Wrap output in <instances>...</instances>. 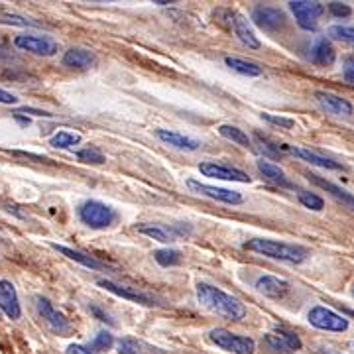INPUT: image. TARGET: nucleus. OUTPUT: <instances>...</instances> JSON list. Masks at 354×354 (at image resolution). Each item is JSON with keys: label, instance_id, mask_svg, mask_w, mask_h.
<instances>
[{"label": "nucleus", "instance_id": "obj_1", "mask_svg": "<svg viewBox=\"0 0 354 354\" xmlns=\"http://www.w3.org/2000/svg\"><path fill=\"white\" fill-rule=\"evenodd\" d=\"M197 299L205 309H209L215 315L225 317L228 321H242L246 317V307L241 299L228 295L215 286L199 283L197 286Z\"/></svg>", "mask_w": 354, "mask_h": 354}, {"label": "nucleus", "instance_id": "obj_2", "mask_svg": "<svg viewBox=\"0 0 354 354\" xmlns=\"http://www.w3.org/2000/svg\"><path fill=\"white\" fill-rule=\"evenodd\" d=\"M248 250L262 254L274 260H281V262H290V264H301L307 260L309 252L304 246H295V244H286V242L268 241V239H254V241L244 244Z\"/></svg>", "mask_w": 354, "mask_h": 354}, {"label": "nucleus", "instance_id": "obj_3", "mask_svg": "<svg viewBox=\"0 0 354 354\" xmlns=\"http://www.w3.org/2000/svg\"><path fill=\"white\" fill-rule=\"evenodd\" d=\"M209 339H211V342H215L218 348H223L227 353L254 354V351H256V344H254L252 339L234 335L227 329H213L209 333Z\"/></svg>", "mask_w": 354, "mask_h": 354}, {"label": "nucleus", "instance_id": "obj_4", "mask_svg": "<svg viewBox=\"0 0 354 354\" xmlns=\"http://www.w3.org/2000/svg\"><path fill=\"white\" fill-rule=\"evenodd\" d=\"M79 216L91 228H106L114 221L113 209L101 201L83 203L79 209Z\"/></svg>", "mask_w": 354, "mask_h": 354}, {"label": "nucleus", "instance_id": "obj_5", "mask_svg": "<svg viewBox=\"0 0 354 354\" xmlns=\"http://www.w3.org/2000/svg\"><path fill=\"white\" fill-rule=\"evenodd\" d=\"M309 323L317 327V329L321 330H330V333H342V330L348 329V321L344 319L339 313H335V311H330L327 307H323V305H317L313 307L311 311H309Z\"/></svg>", "mask_w": 354, "mask_h": 354}, {"label": "nucleus", "instance_id": "obj_6", "mask_svg": "<svg viewBox=\"0 0 354 354\" xmlns=\"http://www.w3.org/2000/svg\"><path fill=\"white\" fill-rule=\"evenodd\" d=\"M264 346L274 354H293L301 351V339L297 335H293L290 330H274L264 335Z\"/></svg>", "mask_w": 354, "mask_h": 354}, {"label": "nucleus", "instance_id": "obj_7", "mask_svg": "<svg viewBox=\"0 0 354 354\" xmlns=\"http://www.w3.org/2000/svg\"><path fill=\"white\" fill-rule=\"evenodd\" d=\"M290 10L295 16L299 28L304 30H315L317 20L323 16L325 12V6L321 2H305V0H295V2H290Z\"/></svg>", "mask_w": 354, "mask_h": 354}, {"label": "nucleus", "instance_id": "obj_8", "mask_svg": "<svg viewBox=\"0 0 354 354\" xmlns=\"http://www.w3.org/2000/svg\"><path fill=\"white\" fill-rule=\"evenodd\" d=\"M36 309H38L39 317L48 323L51 330H55L57 335H67L71 333V323L65 319L64 313H59L53 305L46 299V297H36Z\"/></svg>", "mask_w": 354, "mask_h": 354}, {"label": "nucleus", "instance_id": "obj_9", "mask_svg": "<svg viewBox=\"0 0 354 354\" xmlns=\"http://www.w3.org/2000/svg\"><path fill=\"white\" fill-rule=\"evenodd\" d=\"M14 46L18 50L30 51V53H36V55H46L51 57L57 53V44L48 36H16L14 38Z\"/></svg>", "mask_w": 354, "mask_h": 354}, {"label": "nucleus", "instance_id": "obj_10", "mask_svg": "<svg viewBox=\"0 0 354 354\" xmlns=\"http://www.w3.org/2000/svg\"><path fill=\"white\" fill-rule=\"evenodd\" d=\"M252 20L254 24L266 32H278L288 22L286 14L274 6H256L252 12Z\"/></svg>", "mask_w": 354, "mask_h": 354}, {"label": "nucleus", "instance_id": "obj_11", "mask_svg": "<svg viewBox=\"0 0 354 354\" xmlns=\"http://www.w3.org/2000/svg\"><path fill=\"white\" fill-rule=\"evenodd\" d=\"M187 187H189L193 193L207 195V197H211V199L228 203V205H241V203L244 201V197H242L239 191L223 189V187H213V185H207V183L195 181V179H187Z\"/></svg>", "mask_w": 354, "mask_h": 354}, {"label": "nucleus", "instance_id": "obj_12", "mask_svg": "<svg viewBox=\"0 0 354 354\" xmlns=\"http://www.w3.org/2000/svg\"><path fill=\"white\" fill-rule=\"evenodd\" d=\"M138 232L148 236V239H153V241L171 244V242L179 241L181 236L189 234L191 228H179L176 225L174 227H167V225H140Z\"/></svg>", "mask_w": 354, "mask_h": 354}, {"label": "nucleus", "instance_id": "obj_13", "mask_svg": "<svg viewBox=\"0 0 354 354\" xmlns=\"http://www.w3.org/2000/svg\"><path fill=\"white\" fill-rule=\"evenodd\" d=\"M199 171L205 177H216L223 181H239V183H250L248 174H244L242 169L230 167L225 164H216V162H203L199 164Z\"/></svg>", "mask_w": 354, "mask_h": 354}, {"label": "nucleus", "instance_id": "obj_14", "mask_svg": "<svg viewBox=\"0 0 354 354\" xmlns=\"http://www.w3.org/2000/svg\"><path fill=\"white\" fill-rule=\"evenodd\" d=\"M0 309L6 313L8 319H20L22 315V307H20V301H18V293H16V288L8 279H0Z\"/></svg>", "mask_w": 354, "mask_h": 354}, {"label": "nucleus", "instance_id": "obj_15", "mask_svg": "<svg viewBox=\"0 0 354 354\" xmlns=\"http://www.w3.org/2000/svg\"><path fill=\"white\" fill-rule=\"evenodd\" d=\"M317 102L321 104L323 111H327L330 114H337V116H351L354 113L353 104L342 99L339 95H333V93H327V91H317L315 93Z\"/></svg>", "mask_w": 354, "mask_h": 354}, {"label": "nucleus", "instance_id": "obj_16", "mask_svg": "<svg viewBox=\"0 0 354 354\" xmlns=\"http://www.w3.org/2000/svg\"><path fill=\"white\" fill-rule=\"evenodd\" d=\"M335 59H337V53H335L333 44L323 36H317L311 44V48H309V62L321 65V67H329V65L335 64Z\"/></svg>", "mask_w": 354, "mask_h": 354}, {"label": "nucleus", "instance_id": "obj_17", "mask_svg": "<svg viewBox=\"0 0 354 354\" xmlns=\"http://www.w3.org/2000/svg\"><path fill=\"white\" fill-rule=\"evenodd\" d=\"M228 24H230V30L236 34V38L241 39L244 46L252 48V50H258L260 48V39L256 38V34L252 32V28L248 26V20L239 12H228Z\"/></svg>", "mask_w": 354, "mask_h": 354}, {"label": "nucleus", "instance_id": "obj_18", "mask_svg": "<svg viewBox=\"0 0 354 354\" xmlns=\"http://www.w3.org/2000/svg\"><path fill=\"white\" fill-rule=\"evenodd\" d=\"M256 290L260 291L266 297H272V299H281L290 293L291 286L290 281L286 279L276 278V276H262V278L256 281Z\"/></svg>", "mask_w": 354, "mask_h": 354}, {"label": "nucleus", "instance_id": "obj_19", "mask_svg": "<svg viewBox=\"0 0 354 354\" xmlns=\"http://www.w3.org/2000/svg\"><path fill=\"white\" fill-rule=\"evenodd\" d=\"M99 286H101L102 290L111 291L114 295H118V297H124V299H130V301H136V304L140 305H156V299H152L150 295L140 293V291L132 290V288L118 286V283H114L111 279H99Z\"/></svg>", "mask_w": 354, "mask_h": 354}, {"label": "nucleus", "instance_id": "obj_20", "mask_svg": "<svg viewBox=\"0 0 354 354\" xmlns=\"http://www.w3.org/2000/svg\"><path fill=\"white\" fill-rule=\"evenodd\" d=\"M156 136L162 140V142H165V144H169V146L177 148V150L195 152V150H199V146H201V142H199V140L189 138V136H183V134H179V132L164 130V128L156 130Z\"/></svg>", "mask_w": 354, "mask_h": 354}, {"label": "nucleus", "instance_id": "obj_21", "mask_svg": "<svg viewBox=\"0 0 354 354\" xmlns=\"http://www.w3.org/2000/svg\"><path fill=\"white\" fill-rule=\"evenodd\" d=\"M283 152L293 153V156L301 158L305 162H309L311 165H319V167H323V169H342L341 164L333 162V160L325 158V156H319L317 152H311V150H307V148H291V146H283Z\"/></svg>", "mask_w": 354, "mask_h": 354}, {"label": "nucleus", "instance_id": "obj_22", "mask_svg": "<svg viewBox=\"0 0 354 354\" xmlns=\"http://www.w3.org/2000/svg\"><path fill=\"white\" fill-rule=\"evenodd\" d=\"M307 179L313 183V185H317V187H321V189H325L327 193H330L335 199H339V201H342L346 207H351V209H354V195L353 193H348V191L341 189L339 185H335V183H330V181H327V179H323V177L319 176H313V174H309L307 176Z\"/></svg>", "mask_w": 354, "mask_h": 354}, {"label": "nucleus", "instance_id": "obj_23", "mask_svg": "<svg viewBox=\"0 0 354 354\" xmlns=\"http://www.w3.org/2000/svg\"><path fill=\"white\" fill-rule=\"evenodd\" d=\"M258 169H260V174H262L270 183H274V185H279V187H283V189H293V187H295L290 179H288V176L279 169L278 165L272 164V162L260 160V162H258Z\"/></svg>", "mask_w": 354, "mask_h": 354}, {"label": "nucleus", "instance_id": "obj_24", "mask_svg": "<svg viewBox=\"0 0 354 354\" xmlns=\"http://www.w3.org/2000/svg\"><path fill=\"white\" fill-rule=\"evenodd\" d=\"M64 64L73 69H88L97 64V57L88 50H81V48H73V50L65 51Z\"/></svg>", "mask_w": 354, "mask_h": 354}, {"label": "nucleus", "instance_id": "obj_25", "mask_svg": "<svg viewBox=\"0 0 354 354\" xmlns=\"http://www.w3.org/2000/svg\"><path fill=\"white\" fill-rule=\"evenodd\" d=\"M51 248H53V250H57L59 254H64V256H67L69 260H75V262L83 264L85 268H91V270H102V268H104L102 262L95 260L93 256H88V254L85 252H79V250L67 248V246H59V244H51Z\"/></svg>", "mask_w": 354, "mask_h": 354}, {"label": "nucleus", "instance_id": "obj_26", "mask_svg": "<svg viewBox=\"0 0 354 354\" xmlns=\"http://www.w3.org/2000/svg\"><path fill=\"white\" fill-rule=\"evenodd\" d=\"M120 351H122V354H165L162 348L138 341V339H122Z\"/></svg>", "mask_w": 354, "mask_h": 354}, {"label": "nucleus", "instance_id": "obj_27", "mask_svg": "<svg viewBox=\"0 0 354 354\" xmlns=\"http://www.w3.org/2000/svg\"><path fill=\"white\" fill-rule=\"evenodd\" d=\"M218 130V134L223 136V138L230 140V142H236V144H241L244 148H250L252 146V140L248 138V134L241 130V128L236 127H230V124H223V127L216 128Z\"/></svg>", "mask_w": 354, "mask_h": 354}, {"label": "nucleus", "instance_id": "obj_28", "mask_svg": "<svg viewBox=\"0 0 354 354\" xmlns=\"http://www.w3.org/2000/svg\"><path fill=\"white\" fill-rule=\"evenodd\" d=\"M225 64L230 67V69H234L236 73H242V75H248V77H258L262 75V67H258L252 62H244L241 57H227L225 59Z\"/></svg>", "mask_w": 354, "mask_h": 354}, {"label": "nucleus", "instance_id": "obj_29", "mask_svg": "<svg viewBox=\"0 0 354 354\" xmlns=\"http://www.w3.org/2000/svg\"><path fill=\"white\" fill-rule=\"evenodd\" d=\"M81 142V136L75 132H69V130H59L57 134H53L50 140V144L53 148H69V146H75Z\"/></svg>", "mask_w": 354, "mask_h": 354}, {"label": "nucleus", "instance_id": "obj_30", "mask_svg": "<svg viewBox=\"0 0 354 354\" xmlns=\"http://www.w3.org/2000/svg\"><path fill=\"white\" fill-rule=\"evenodd\" d=\"M297 197H299V203L311 211H323V207H325V201L311 191H299Z\"/></svg>", "mask_w": 354, "mask_h": 354}, {"label": "nucleus", "instance_id": "obj_31", "mask_svg": "<svg viewBox=\"0 0 354 354\" xmlns=\"http://www.w3.org/2000/svg\"><path fill=\"white\" fill-rule=\"evenodd\" d=\"M153 258H156V262L160 266H177L181 262V254L177 252V250H171V248H164V250H158V252H153Z\"/></svg>", "mask_w": 354, "mask_h": 354}, {"label": "nucleus", "instance_id": "obj_32", "mask_svg": "<svg viewBox=\"0 0 354 354\" xmlns=\"http://www.w3.org/2000/svg\"><path fill=\"white\" fill-rule=\"evenodd\" d=\"M329 36L341 41H348L354 44V26H330Z\"/></svg>", "mask_w": 354, "mask_h": 354}, {"label": "nucleus", "instance_id": "obj_33", "mask_svg": "<svg viewBox=\"0 0 354 354\" xmlns=\"http://www.w3.org/2000/svg\"><path fill=\"white\" fill-rule=\"evenodd\" d=\"M254 140H256V144L260 146V150L264 153H268L270 158H279L281 153H283V146L279 148L278 144H272V142H268V140H264L262 136H254Z\"/></svg>", "mask_w": 354, "mask_h": 354}, {"label": "nucleus", "instance_id": "obj_34", "mask_svg": "<svg viewBox=\"0 0 354 354\" xmlns=\"http://www.w3.org/2000/svg\"><path fill=\"white\" fill-rule=\"evenodd\" d=\"M77 158L85 164H102L104 162V156L97 148H85V150L77 152Z\"/></svg>", "mask_w": 354, "mask_h": 354}, {"label": "nucleus", "instance_id": "obj_35", "mask_svg": "<svg viewBox=\"0 0 354 354\" xmlns=\"http://www.w3.org/2000/svg\"><path fill=\"white\" fill-rule=\"evenodd\" d=\"M114 344V339H113V335L111 333H99L95 339H93V348L95 351H109L111 346Z\"/></svg>", "mask_w": 354, "mask_h": 354}, {"label": "nucleus", "instance_id": "obj_36", "mask_svg": "<svg viewBox=\"0 0 354 354\" xmlns=\"http://www.w3.org/2000/svg\"><path fill=\"white\" fill-rule=\"evenodd\" d=\"M262 118H264L266 122H270V124H276V127H279V128H293V127H295V120H291V118H286V116H276V114L264 113V114H262Z\"/></svg>", "mask_w": 354, "mask_h": 354}, {"label": "nucleus", "instance_id": "obj_37", "mask_svg": "<svg viewBox=\"0 0 354 354\" xmlns=\"http://www.w3.org/2000/svg\"><path fill=\"white\" fill-rule=\"evenodd\" d=\"M329 12L337 18H346L353 14V8L348 4H342V2H330L329 4Z\"/></svg>", "mask_w": 354, "mask_h": 354}, {"label": "nucleus", "instance_id": "obj_38", "mask_svg": "<svg viewBox=\"0 0 354 354\" xmlns=\"http://www.w3.org/2000/svg\"><path fill=\"white\" fill-rule=\"evenodd\" d=\"M342 77L346 83H354V55L344 57L342 62Z\"/></svg>", "mask_w": 354, "mask_h": 354}, {"label": "nucleus", "instance_id": "obj_39", "mask_svg": "<svg viewBox=\"0 0 354 354\" xmlns=\"http://www.w3.org/2000/svg\"><path fill=\"white\" fill-rule=\"evenodd\" d=\"M0 22L14 26H38L36 22H30V20L22 18V16H14V14H4V16H0Z\"/></svg>", "mask_w": 354, "mask_h": 354}, {"label": "nucleus", "instance_id": "obj_40", "mask_svg": "<svg viewBox=\"0 0 354 354\" xmlns=\"http://www.w3.org/2000/svg\"><path fill=\"white\" fill-rule=\"evenodd\" d=\"M65 354H93L88 348L85 346H81V344H71V346H67V351Z\"/></svg>", "mask_w": 354, "mask_h": 354}, {"label": "nucleus", "instance_id": "obj_41", "mask_svg": "<svg viewBox=\"0 0 354 354\" xmlns=\"http://www.w3.org/2000/svg\"><path fill=\"white\" fill-rule=\"evenodd\" d=\"M16 101H18V99L14 97L12 93H8V91H2V88H0V102H2V104H14Z\"/></svg>", "mask_w": 354, "mask_h": 354}, {"label": "nucleus", "instance_id": "obj_42", "mask_svg": "<svg viewBox=\"0 0 354 354\" xmlns=\"http://www.w3.org/2000/svg\"><path fill=\"white\" fill-rule=\"evenodd\" d=\"M353 295H354V291H353Z\"/></svg>", "mask_w": 354, "mask_h": 354}]
</instances>
